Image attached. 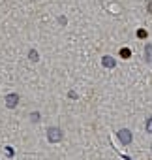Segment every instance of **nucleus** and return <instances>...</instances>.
Segmentation results:
<instances>
[{
    "mask_svg": "<svg viewBox=\"0 0 152 160\" xmlns=\"http://www.w3.org/2000/svg\"><path fill=\"white\" fill-rule=\"evenodd\" d=\"M103 66L113 68V66H115V58H111V57H103Z\"/></svg>",
    "mask_w": 152,
    "mask_h": 160,
    "instance_id": "nucleus-2",
    "label": "nucleus"
},
{
    "mask_svg": "<svg viewBox=\"0 0 152 160\" xmlns=\"http://www.w3.org/2000/svg\"><path fill=\"white\" fill-rule=\"evenodd\" d=\"M145 55H146V60H148V62H152V45H150V43L145 47Z\"/></svg>",
    "mask_w": 152,
    "mask_h": 160,
    "instance_id": "nucleus-4",
    "label": "nucleus"
},
{
    "mask_svg": "<svg viewBox=\"0 0 152 160\" xmlns=\"http://www.w3.org/2000/svg\"><path fill=\"white\" fill-rule=\"evenodd\" d=\"M118 138H120L122 143H130V141H131V134H130V130H120V132H118Z\"/></svg>",
    "mask_w": 152,
    "mask_h": 160,
    "instance_id": "nucleus-1",
    "label": "nucleus"
},
{
    "mask_svg": "<svg viewBox=\"0 0 152 160\" xmlns=\"http://www.w3.org/2000/svg\"><path fill=\"white\" fill-rule=\"evenodd\" d=\"M146 132H150L152 134V117L148 119V122H146Z\"/></svg>",
    "mask_w": 152,
    "mask_h": 160,
    "instance_id": "nucleus-6",
    "label": "nucleus"
},
{
    "mask_svg": "<svg viewBox=\"0 0 152 160\" xmlns=\"http://www.w3.org/2000/svg\"><path fill=\"white\" fill-rule=\"evenodd\" d=\"M128 55H130V51H128V49H122V57H124V58H126V57H128Z\"/></svg>",
    "mask_w": 152,
    "mask_h": 160,
    "instance_id": "nucleus-8",
    "label": "nucleus"
},
{
    "mask_svg": "<svg viewBox=\"0 0 152 160\" xmlns=\"http://www.w3.org/2000/svg\"><path fill=\"white\" fill-rule=\"evenodd\" d=\"M8 104H10V106H15V104H17V96H10V98H8Z\"/></svg>",
    "mask_w": 152,
    "mask_h": 160,
    "instance_id": "nucleus-5",
    "label": "nucleus"
},
{
    "mask_svg": "<svg viewBox=\"0 0 152 160\" xmlns=\"http://www.w3.org/2000/svg\"><path fill=\"white\" fill-rule=\"evenodd\" d=\"M49 138H51V141H55V139H58V138H60V132H58V130H55V128H51V130H49Z\"/></svg>",
    "mask_w": 152,
    "mask_h": 160,
    "instance_id": "nucleus-3",
    "label": "nucleus"
},
{
    "mask_svg": "<svg viewBox=\"0 0 152 160\" xmlns=\"http://www.w3.org/2000/svg\"><path fill=\"white\" fill-rule=\"evenodd\" d=\"M148 8H150V13H152V0H150V4H148Z\"/></svg>",
    "mask_w": 152,
    "mask_h": 160,
    "instance_id": "nucleus-9",
    "label": "nucleus"
},
{
    "mask_svg": "<svg viewBox=\"0 0 152 160\" xmlns=\"http://www.w3.org/2000/svg\"><path fill=\"white\" fill-rule=\"evenodd\" d=\"M30 58H32V60H36V58H38V55H36V51H30Z\"/></svg>",
    "mask_w": 152,
    "mask_h": 160,
    "instance_id": "nucleus-7",
    "label": "nucleus"
}]
</instances>
